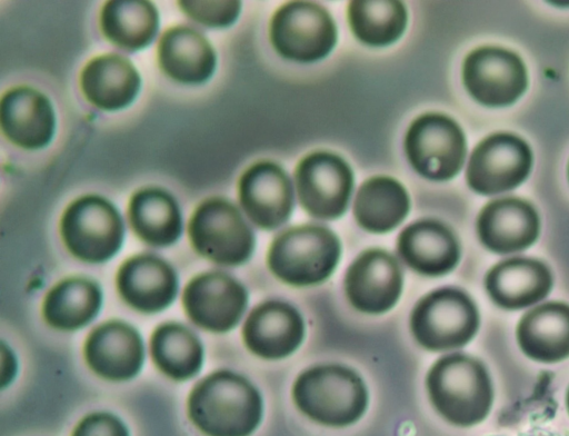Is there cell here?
Here are the masks:
<instances>
[{"mask_svg": "<svg viewBox=\"0 0 569 436\" xmlns=\"http://www.w3.org/2000/svg\"><path fill=\"white\" fill-rule=\"evenodd\" d=\"M410 201L405 187L390 177H373L359 188L353 215L365 230L376 234L396 228L407 216Z\"/></svg>", "mask_w": 569, "mask_h": 436, "instance_id": "cell-26", "label": "cell"}, {"mask_svg": "<svg viewBox=\"0 0 569 436\" xmlns=\"http://www.w3.org/2000/svg\"><path fill=\"white\" fill-rule=\"evenodd\" d=\"M100 26L103 34L116 46L139 50L153 40L159 14L150 1L112 0L102 8Z\"/></svg>", "mask_w": 569, "mask_h": 436, "instance_id": "cell-28", "label": "cell"}, {"mask_svg": "<svg viewBox=\"0 0 569 436\" xmlns=\"http://www.w3.org/2000/svg\"><path fill=\"white\" fill-rule=\"evenodd\" d=\"M161 70L182 83L207 81L216 68V53L209 41L189 27H173L166 31L158 46Z\"/></svg>", "mask_w": 569, "mask_h": 436, "instance_id": "cell-24", "label": "cell"}, {"mask_svg": "<svg viewBox=\"0 0 569 436\" xmlns=\"http://www.w3.org/2000/svg\"><path fill=\"white\" fill-rule=\"evenodd\" d=\"M426 385L432 406L453 425H476L490 412V377L470 356L455 353L441 357L429 369Z\"/></svg>", "mask_w": 569, "mask_h": 436, "instance_id": "cell-2", "label": "cell"}, {"mask_svg": "<svg viewBox=\"0 0 569 436\" xmlns=\"http://www.w3.org/2000/svg\"><path fill=\"white\" fill-rule=\"evenodd\" d=\"M305 321L292 305L273 299L254 307L242 328L243 341L254 355L264 359H281L300 346Z\"/></svg>", "mask_w": 569, "mask_h": 436, "instance_id": "cell-15", "label": "cell"}, {"mask_svg": "<svg viewBox=\"0 0 569 436\" xmlns=\"http://www.w3.org/2000/svg\"><path fill=\"white\" fill-rule=\"evenodd\" d=\"M531 164V150L525 140L511 133H493L472 151L467 181L470 188L482 195L503 192L526 179Z\"/></svg>", "mask_w": 569, "mask_h": 436, "instance_id": "cell-11", "label": "cell"}, {"mask_svg": "<svg viewBox=\"0 0 569 436\" xmlns=\"http://www.w3.org/2000/svg\"><path fill=\"white\" fill-rule=\"evenodd\" d=\"M485 284L495 304L506 309H520L549 294L552 276L549 268L538 260L512 258L492 267Z\"/></svg>", "mask_w": 569, "mask_h": 436, "instance_id": "cell-22", "label": "cell"}, {"mask_svg": "<svg viewBox=\"0 0 569 436\" xmlns=\"http://www.w3.org/2000/svg\"><path fill=\"white\" fill-rule=\"evenodd\" d=\"M479 327L472 299L461 289L445 287L423 296L412 309L410 328L419 345L443 351L468 344Z\"/></svg>", "mask_w": 569, "mask_h": 436, "instance_id": "cell-5", "label": "cell"}, {"mask_svg": "<svg viewBox=\"0 0 569 436\" xmlns=\"http://www.w3.org/2000/svg\"><path fill=\"white\" fill-rule=\"evenodd\" d=\"M462 79L468 92L489 107L512 103L527 87L522 60L498 47H481L470 52L463 62Z\"/></svg>", "mask_w": 569, "mask_h": 436, "instance_id": "cell-12", "label": "cell"}, {"mask_svg": "<svg viewBox=\"0 0 569 436\" xmlns=\"http://www.w3.org/2000/svg\"><path fill=\"white\" fill-rule=\"evenodd\" d=\"M151 356L157 367L176 380H184L201 368L203 348L187 327L166 324L158 327L150 340Z\"/></svg>", "mask_w": 569, "mask_h": 436, "instance_id": "cell-30", "label": "cell"}, {"mask_svg": "<svg viewBox=\"0 0 569 436\" xmlns=\"http://www.w3.org/2000/svg\"><path fill=\"white\" fill-rule=\"evenodd\" d=\"M0 123L12 143L34 150L51 140L56 120L52 106L44 95L29 87H18L1 99Z\"/></svg>", "mask_w": 569, "mask_h": 436, "instance_id": "cell-19", "label": "cell"}, {"mask_svg": "<svg viewBox=\"0 0 569 436\" xmlns=\"http://www.w3.org/2000/svg\"><path fill=\"white\" fill-rule=\"evenodd\" d=\"M296 185L300 205L309 215L325 220L336 219L348 207L352 171L339 156L317 151L298 165Z\"/></svg>", "mask_w": 569, "mask_h": 436, "instance_id": "cell-10", "label": "cell"}, {"mask_svg": "<svg viewBox=\"0 0 569 436\" xmlns=\"http://www.w3.org/2000/svg\"><path fill=\"white\" fill-rule=\"evenodd\" d=\"M262 410L257 388L230 370L203 378L188 400L190 419L207 436H249L258 427Z\"/></svg>", "mask_w": 569, "mask_h": 436, "instance_id": "cell-1", "label": "cell"}, {"mask_svg": "<svg viewBox=\"0 0 569 436\" xmlns=\"http://www.w3.org/2000/svg\"><path fill=\"white\" fill-rule=\"evenodd\" d=\"M61 235L74 257L88 262H102L120 249L124 226L110 201L91 195L77 199L66 209Z\"/></svg>", "mask_w": 569, "mask_h": 436, "instance_id": "cell-6", "label": "cell"}, {"mask_svg": "<svg viewBox=\"0 0 569 436\" xmlns=\"http://www.w3.org/2000/svg\"><path fill=\"white\" fill-rule=\"evenodd\" d=\"M403 274L398 260L382 249L361 252L348 267L343 288L350 305L365 314L390 310L399 300Z\"/></svg>", "mask_w": 569, "mask_h": 436, "instance_id": "cell-13", "label": "cell"}, {"mask_svg": "<svg viewBox=\"0 0 569 436\" xmlns=\"http://www.w3.org/2000/svg\"><path fill=\"white\" fill-rule=\"evenodd\" d=\"M341 255L339 238L318 225H302L281 232L268 251L270 271L291 286H311L327 280Z\"/></svg>", "mask_w": 569, "mask_h": 436, "instance_id": "cell-4", "label": "cell"}, {"mask_svg": "<svg viewBox=\"0 0 569 436\" xmlns=\"http://www.w3.org/2000/svg\"><path fill=\"white\" fill-rule=\"evenodd\" d=\"M566 403H567V408H568V413H569V389H568V393H567Z\"/></svg>", "mask_w": 569, "mask_h": 436, "instance_id": "cell-34", "label": "cell"}, {"mask_svg": "<svg viewBox=\"0 0 569 436\" xmlns=\"http://www.w3.org/2000/svg\"><path fill=\"white\" fill-rule=\"evenodd\" d=\"M189 237L200 255L224 266L243 264L254 248L251 228L237 207L222 198L208 199L196 209Z\"/></svg>", "mask_w": 569, "mask_h": 436, "instance_id": "cell-7", "label": "cell"}, {"mask_svg": "<svg viewBox=\"0 0 569 436\" xmlns=\"http://www.w3.org/2000/svg\"><path fill=\"white\" fill-rule=\"evenodd\" d=\"M178 4L187 16L212 28H224L232 24L241 9V2L236 0H183Z\"/></svg>", "mask_w": 569, "mask_h": 436, "instance_id": "cell-32", "label": "cell"}, {"mask_svg": "<svg viewBox=\"0 0 569 436\" xmlns=\"http://www.w3.org/2000/svg\"><path fill=\"white\" fill-rule=\"evenodd\" d=\"M84 356L89 367L109 380H127L138 374L143 361L140 335L122 321L96 328L87 339Z\"/></svg>", "mask_w": 569, "mask_h": 436, "instance_id": "cell-20", "label": "cell"}, {"mask_svg": "<svg viewBox=\"0 0 569 436\" xmlns=\"http://www.w3.org/2000/svg\"><path fill=\"white\" fill-rule=\"evenodd\" d=\"M292 398L297 408L313 422L343 427L363 415L369 397L355 370L327 364L303 370L293 383Z\"/></svg>", "mask_w": 569, "mask_h": 436, "instance_id": "cell-3", "label": "cell"}, {"mask_svg": "<svg viewBox=\"0 0 569 436\" xmlns=\"http://www.w3.org/2000/svg\"><path fill=\"white\" fill-rule=\"evenodd\" d=\"M247 304L246 288L219 271L197 276L183 293V306L190 319L214 333L232 329L241 319Z\"/></svg>", "mask_w": 569, "mask_h": 436, "instance_id": "cell-14", "label": "cell"}, {"mask_svg": "<svg viewBox=\"0 0 569 436\" xmlns=\"http://www.w3.org/2000/svg\"><path fill=\"white\" fill-rule=\"evenodd\" d=\"M239 200L256 226L276 229L288 220L293 208L290 179L278 165L257 162L240 178Z\"/></svg>", "mask_w": 569, "mask_h": 436, "instance_id": "cell-16", "label": "cell"}, {"mask_svg": "<svg viewBox=\"0 0 569 436\" xmlns=\"http://www.w3.org/2000/svg\"><path fill=\"white\" fill-rule=\"evenodd\" d=\"M117 287L121 297L134 309L156 313L173 301L178 278L173 268L161 258L140 255L120 267Z\"/></svg>", "mask_w": 569, "mask_h": 436, "instance_id": "cell-21", "label": "cell"}, {"mask_svg": "<svg viewBox=\"0 0 569 436\" xmlns=\"http://www.w3.org/2000/svg\"><path fill=\"white\" fill-rule=\"evenodd\" d=\"M517 341L529 358L557 363L569 356V305L547 303L529 310L517 327Z\"/></svg>", "mask_w": 569, "mask_h": 436, "instance_id": "cell-23", "label": "cell"}, {"mask_svg": "<svg viewBox=\"0 0 569 436\" xmlns=\"http://www.w3.org/2000/svg\"><path fill=\"white\" fill-rule=\"evenodd\" d=\"M568 176H569V167H568Z\"/></svg>", "mask_w": 569, "mask_h": 436, "instance_id": "cell-35", "label": "cell"}, {"mask_svg": "<svg viewBox=\"0 0 569 436\" xmlns=\"http://www.w3.org/2000/svg\"><path fill=\"white\" fill-rule=\"evenodd\" d=\"M80 85L92 105L104 110H118L134 100L141 79L128 59L110 53L92 59L83 68Z\"/></svg>", "mask_w": 569, "mask_h": 436, "instance_id": "cell-25", "label": "cell"}, {"mask_svg": "<svg viewBox=\"0 0 569 436\" xmlns=\"http://www.w3.org/2000/svg\"><path fill=\"white\" fill-rule=\"evenodd\" d=\"M535 208L518 198H501L486 205L479 214L477 231L489 250L510 254L528 248L539 234Z\"/></svg>", "mask_w": 569, "mask_h": 436, "instance_id": "cell-17", "label": "cell"}, {"mask_svg": "<svg viewBox=\"0 0 569 436\" xmlns=\"http://www.w3.org/2000/svg\"><path fill=\"white\" fill-rule=\"evenodd\" d=\"M350 28L361 42L382 47L396 41L407 24L406 7L395 0H355L348 6Z\"/></svg>", "mask_w": 569, "mask_h": 436, "instance_id": "cell-31", "label": "cell"}, {"mask_svg": "<svg viewBox=\"0 0 569 436\" xmlns=\"http://www.w3.org/2000/svg\"><path fill=\"white\" fill-rule=\"evenodd\" d=\"M101 290L84 278H71L59 283L47 295L43 316L58 329L73 330L90 323L101 306Z\"/></svg>", "mask_w": 569, "mask_h": 436, "instance_id": "cell-29", "label": "cell"}, {"mask_svg": "<svg viewBox=\"0 0 569 436\" xmlns=\"http://www.w3.org/2000/svg\"><path fill=\"white\" fill-rule=\"evenodd\" d=\"M270 40L282 57L312 62L326 57L337 40L335 22L321 6L292 1L280 7L270 23Z\"/></svg>", "mask_w": 569, "mask_h": 436, "instance_id": "cell-8", "label": "cell"}, {"mask_svg": "<svg viewBox=\"0 0 569 436\" xmlns=\"http://www.w3.org/2000/svg\"><path fill=\"white\" fill-rule=\"evenodd\" d=\"M405 150L419 175L431 180H448L463 165L466 140L455 120L445 115L427 113L410 125Z\"/></svg>", "mask_w": 569, "mask_h": 436, "instance_id": "cell-9", "label": "cell"}, {"mask_svg": "<svg viewBox=\"0 0 569 436\" xmlns=\"http://www.w3.org/2000/svg\"><path fill=\"white\" fill-rule=\"evenodd\" d=\"M397 251L408 267L430 277L450 272L460 257L453 232L433 219H422L407 226L398 237Z\"/></svg>", "mask_w": 569, "mask_h": 436, "instance_id": "cell-18", "label": "cell"}, {"mask_svg": "<svg viewBox=\"0 0 569 436\" xmlns=\"http://www.w3.org/2000/svg\"><path fill=\"white\" fill-rule=\"evenodd\" d=\"M72 436H129L124 424L114 415L94 413L84 417Z\"/></svg>", "mask_w": 569, "mask_h": 436, "instance_id": "cell-33", "label": "cell"}, {"mask_svg": "<svg viewBox=\"0 0 569 436\" xmlns=\"http://www.w3.org/2000/svg\"><path fill=\"white\" fill-rule=\"evenodd\" d=\"M129 218L138 237L151 246H169L180 237L179 206L162 189L146 188L136 192L130 200Z\"/></svg>", "mask_w": 569, "mask_h": 436, "instance_id": "cell-27", "label": "cell"}]
</instances>
